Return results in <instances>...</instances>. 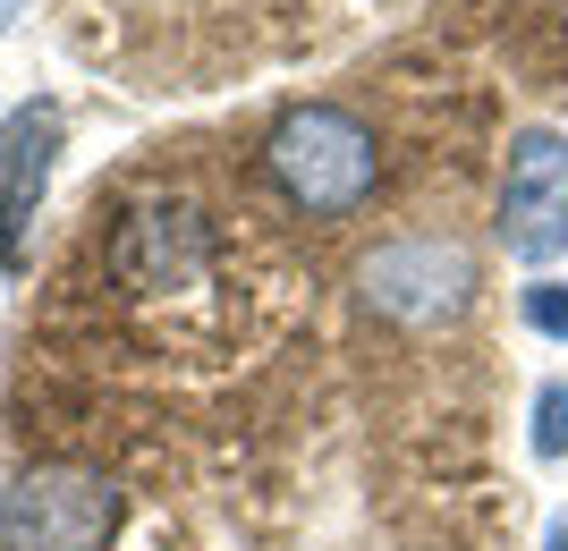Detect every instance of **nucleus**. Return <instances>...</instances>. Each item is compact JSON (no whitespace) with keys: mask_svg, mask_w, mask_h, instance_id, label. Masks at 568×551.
<instances>
[{"mask_svg":"<svg viewBox=\"0 0 568 551\" xmlns=\"http://www.w3.org/2000/svg\"><path fill=\"white\" fill-rule=\"evenodd\" d=\"M263 170H272V187L297 204L306 221H348L365 195L382 187V144L374 127L339 111V102H297L272 120L263 136Z\"/></svg>","mask_w":568,"mask_h":551,"instance_id":"1","label":"nucleus"},{"mask_svg":"<svg viewBox=\"0 0 568 551\" xmlns=\"http://www.w3.org/2000/svg\"><path fill=\"white\" fill-rule=\"evenodd\" d=\"M544 551H568V518H551V527H544Z\"/></svg>","mask_w":568,"mask_h":551,"instance_id":"9","label":"nucleus"},{"mask_svg":"<svg viewBox=\"0 0 568 551\" xmlns=\"http://www.w3.org/2000/svg\"><path fill=\"white\" fill-rule=\"evenodd\" d=\"M51 153H60V111L18 102L0 120V264H18V229L34 221V204L51 187Z\"/></svg>","mask_w":568,"mask_h":551,"instance_id":"6","label":"nucleus"},{"mask_svg":"<svg viewBox=\"0 0 568 551\" xmlns=\"http://www.w3.org/2000/svg\"><path fill=\"white\" fill-rule=\"evenodd\" d=\"M356 297L399 331H442L475 306V255L450 238H390L356 264Z\"/></svg>","mask_w":568,"mask_h":551,"instance_id":"4","label":"nucleus"},{"mask_svg":"<svg viewBox=\"0 0 568 551\" xmlns=\"http://www.w3.org/2000/svg\"><path fill=\"white\" fill-rule=\"evenodd\" d=\"M526 323L544 339H568V280H535L526 288Z\"/></svg>","mask_w":568,"mask_h":551,"instance_id":"8","label":"nucleus"},{"mask_svg":"<svg viewBox=\"0 0 568 551\" xmlns=\"http://www.w3.org/2000/svg\"><path fill=\"white\" fill-rule=\"evenodd\" d=\"M493 229H500V246H509L518 264L568 255V136L560 127H518V136H509Z\"/></svg>","mask_w":568,"mask_h":551,"instance_id":"5","label":"nucleus"},{"mask_svg":"<svg viewBox=\"0 0 568 551\" xmlns=\"http://www.w3.org/2000/svg\"><path fill=\"white\" fill-rule=\"evenodd\" d=\"M535 458H568V382L535 390Z\"/></svg>","mask_w":568,"mask_h":551,"instance_id":"7","label":"nucleus"},{"mask_svg":"<svg viewBox=\"0 0 568 551\" xmlns=\"http://www.w3.org/2000/svg\"><path fill=\"white\" fill-rule=\"evenodd\" d=\"M119 518V483L94 467H26L0 492V551H111Z\"/></svg>","mask_w":568,"mask_h":551,"instance_id":"3","label":"nucleus"},{"mask_svg":"<svg viewBox=\"0 0 568 551\" xmlns=\"http://www.w3.org/2000/svg\"><path fill=\"white\" fill-rule=\"evenodd\" d=\"M18 9H26V0H0V34H9V25H18Z\"/></svg>","mask_w":568,"mask_h":551,"instance_id":"10","label":"nucleus"},{"mask_svg":"<svg viewBox=\"0 0 568 551\" xmlns=\"http://www.w3.org/2000/svg\"><path fill=\"white\" fill-rule=\"evenodd\" d=\"M111 280L136 306H170L213 280V213L195 195H136L111 229Z\"/></svg>","mask_w":568,"mask_h":551,"instance_id":"2","label":"nucleus"}]
</instances>
